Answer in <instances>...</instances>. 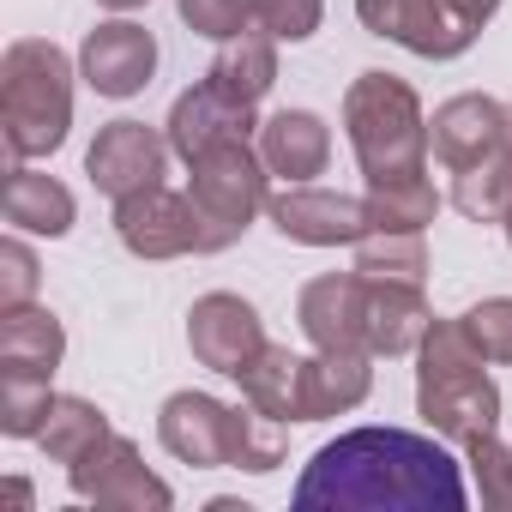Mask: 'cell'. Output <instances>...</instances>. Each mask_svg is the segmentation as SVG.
I'll return each mask as SVG.
<instances>
[{
    "label": "cell",
    "instance_id": "obj_14",
    "mask_svg": "<svg viewBox=\"0 0 512 512\" xmlns=\"http://www.w3.org/2000/svg\"><path fill=\"white\" fill-rule=\"evenodd\" d=\"M500 145H506V103H494V97H476V91H470V97H452V103H440L434 121H428V151H434L452 175L488 163Z\"/></svg>",
    "mask_w": 512,
    "mask_h": 512
},
{
    "label": "cell",
    "instance_id": "obj_27",
    "mask_svg": "<svg viewBox=\"0 0 512 512\" xmlns=\"http://www.w3.org/2000/svg\"><path fill=\"white\" fill-rule=\"evenodd\" d=\"M452 205L464 217H476V223H500L512 211V145H500L488 163L464 169L458 187H452Z\"/></svg>",
    "mask_w": 512,
    "mask_h": 512
},
{
    "label": "cell",
    "instance_id": "obj_35",
    "mask_svg": "<svg viewBox=\"0 0 512 512\" xmlns=\"http://www.w3.org/2000/svg\"><path fill=\"white\" fill-rule=\"evenodd\" d=\"M97 7H109V13H133V7H145V0H97Z\"/></svg>",
    "mask_w": 512,
    "mask_h": 512
},
{
    "label": "cell",
    "instance_id": "obj_30",
    "mask_svg": "<svg viewBox=\"0 0 512 512\" xmlns=\"http://www.w3.org/2000/svg\"><path fill=\"white\" fill-rule=\"evenodd\" d=\"M458 320H464L470 344H476L488 362H512V296H488V302H476V308L458 314Z\"/></svg>",
    "mask_w": 512,
    "mask_h": 512
},
{
    "label": "cell",
    "instance_id": "obj_6",
    "mask_svg": "<svg viewBox=\"0 0 512 512\" xmlns=\"http://www.w3.org/2000/svg\"><path fill=\"white\" fill-rule=\"evenodd\" d=\"M187 169H193V205L205 211V229H211V253H223L229 241H241L247 223L272 205V193H266L272 169H266V157L253 151L247 139L211 145Z\"/></svg>",
    "mask_w": 512,
    "mask_h": 512
},
{
    "label": "cell",
    "instance_id": "obj_9",
    "mask_svg": "<svg viewBox=\"0 0 512 512\" xmlns=\"http://www.w3.org/2000/svg\"><path fill=\"white\" fill-rule=\"evenodd\" d=\"M67 482H73V494L79 500H97V506H121V512H163L175 494H169V482L163 476H151L145 470V458H139V446L133 440H121V434H109V440H97L79 464H67Z\"/></svg>",
    "mask_w": 512,
    "mask_h": 512
},
{
    "label": "cell",
    "instance_id": "obj_34",
    "mask_svg": "<svg viewBox=\"0 0 512 512\" xmlns=\"http://www.w3.org/2000/svg\"><path fill=\"white\" fill-rule=\"evenodd\" d=\"M446 7H452V13H458V19H470V25H476V31H482V25H488V19H494V7H500V0H446Z\"/></svg>",
    "mask_w": 512,
    "mask_h": 512
},
{
    "label": "cell",
    "instance_id": "obj_1",
    "mask_svg": "<svg viewBox=\"0 0 512 512\" xmlns=\"http://www.w3.org/2000/svg\"><path fill=\"white\" fill-rule=\"evenodd\" d=\"M296 506L356 512H464V476L446 446L404 428H350L314 452L296 482Z\"/></svg>",
    "mask_w": 512,
    "mask_h": 512
},
{
    "label": "cell",
    "instance_id": "obj_13",
    "mask_svg": "<svg viewBox=\"0 0 512 512\" xmlns=\"http://www.w3.org/2000/svg\"><path fill=\"white\" fill-rule=\"evenodd\" d=\"M266 211H272L278 235L302 241V247H356L368 235V205L350 193H326V187H290Z\"/></svg>",
    "mask_w": 512,
    "mask_h": 512
},
{
    "label": "cell",
    "instance_id": "obj_26",
    "mask_svg": "<svg viewBox=\"0 0 512 512\" xmlns=\"http://www.w3.org/2000/svg\"><path fill=\"white\" fill-rule=\"evenodd\" d=\"M115 428H109V416L91 404V398H61L55 392V404H49V422H43V434H37V446L55 458V464H79L97 440H109Z\"/></svg>",
    "mask_w": 512,
    "mask_h": 512
},
{
    "label": "cell",
    "instance_id": "obj_21",
    "mask_svg": "<svg viewBox=\"0 0 512 512\" xmlns=\"http://www.w3.org/2000/svg\"><path fill=\"white\" fill-rule=\"evenodd\" d=\"M0 211H7V223H13V229H31V235H67L79 205H73V193H67L55 175L13 163L7 193H0Z\"/></svg>",
    "mask_w": 512,
    "mask_h": 512
},
{
    "label": "cell",
    "instance_id": "obj_12",
    "mask_svg": "<svg viewBox=\"0 0 512 512\" xmlns=\"http://www.w3.org/2000/svg\"><path fill=\"white\" fill-rule=\"evenodd\" d=\"M79 73H85V85L97 97H115V103L139 97L151 85V73H157V37L145 25H127V19L97 25L85 37V49H79Z\"/></svg>",
    "mask_w": 512,
    "mask_h": 512
},
{
    "label": "cell",
    "instance_id": "obj_18",
    "mask_svg": "<svg viewBox=\"0 0 512 512\" xmlns=\"http://www.w3.org/2000/svg\"><path fill=\"white\" fill-rule=\"evenodd\" d=\"M260 157H266L272 175H284V181H308V175L326 169V157H332V133H326V121L308 115V109H278L272 121H260Z\"/></svg>",
    "mask_w": 512,
    "mask_h": 512
},
{
    "label": "cell",
    "instance_id": "obj_31",
    "mask_svg": "<svg viewBox=\"0 0 512 512\" xmlns=\"http://www.w3.org/2000/svg\"><path fill=\"white\" fill-rule=\"evenodd\" d=\"M320 0H253V25L272 31L278 43H308L320 31Z\"/></svg>",
    "mask_w": 512,
    "mask_h": 512
},
{
    "label": "cell",
    "instance_id": "obj_17",
    "mask_svg": "<svg viewBox=\"0 0 512 512\" xmlns=\"http://www.w3.org/2000/svg\"><path fill=\"white\" fill-rule=\"evenodd\" d=\"M67 356V332L49 308H0V374H25V380H55Z\"/></svg>",
    "mask_w": 512,
    "mask_h": 512
},
{
    "label": "cell",
    "instance_id": "obj_15",
    "mask_svg": "<svg viewBox=\"0 0 512 512\" xmlns=\"http://www.w3.org/2000/svg\"><path fill=\"white\" fill-rule=\"evenodd\" d=\"M296 320L314 338V350H368V278L362 272L314 278L296 302Z\"/></svg>",
    "mask_w": 512,
    "mask_h": 512
},
{
    "label": "cell",
    "instance_id": "obj_36",
    "mask_svg": "<svg viewBox=\"0 0 512 512\" xmlns=\"http://www.w3.org/2000/svg\"><path fill=\"white\" fill-rule=\"evenodd\" d=\"M506 145H512V103H506Z\"/></svg>",
    "mask_w": 512,
    "mask_h": 512
},
{
    "label": "cell",
    "instance_id": "obj_22",
    "mask_svg": "<svg viewBox=\"0 0 512 512\" xmlns=\"http://www.w3.org/2000/svg\"><path fill=\"white\" fill-rule=\"evenodd\" d=\"M217 91H229L235 103H260L272 85H278V37L272 31H241L217 49L211 73H205Z\"/></svg>",
    "mask_w": 512,
    "mask_h": 512
},
{
    "label": "cell",
    "instance_id": "obj_5",
    "mask_svg": "<svg viewBox=\"0 0 512 512\" xmlns=\"http://www.w3.org/2000/svg\"><path fill=\"white\" fill-rule=\"evenodd\" d=\"M344 133L368 181L428 175V115L422 97L392 73H362L344 91Z\"/></svg>",
    "mask_w": 512,
    "mask_h": 512
},
{
    "label": "cell",
    "instance_id": "obj_19",
    "mask_svg": "<svg viewBox=\"0 0 512 512\" xmlns=\"http://www.w3.org/2000/svg\"><path fill=\"white\" fill-rule=\"evenodd\" d=\"M434 314L422 302V284H368V356H410L422 350Z\"/></svg>",
    "mask_w": 512,
    "mask_h": 512
},
{
    "label": "cell",
    "instance_id": "obj_32",
    "mask_svg": "<svg viewBox=\"0 0 512 512\" xmlns=\"http://www.w3.org/2000/svg\"><path fill=\"white\" fill-rule=\"evenodd\" d=\"M175 7L199 37H217V43L253 31V0H175Z\"/></svg>",
    "mask_w": 512,
    "mask_h": 512
},
{
    "label": "cell",
    "instance_id": "obj_20",
    "mask_svg": "<svg viewBox=\"0 0 512 512\" xmlns=\"http://www.w3.org/2000/svg\"><path fill=\"white\" fill-rule=\"evenodd\" d=\"M241 398L272 422H308V356L266 344L260 362L241 374Z\"/></svg>",
    "mask_w": 512,
    "mask_h": 512
},
{
    "label": "cell",
    "instance_id": "obj_28",
    "mask_svg": "<svg viewBox=\"0 0 512 512\" xmlns=\"http://www.w3.org/2000/svg\"><path fill=\"white\" fill-rule=\"evenodd\" d=\"M49 380H25V374H0V434L13 440H37L43 422H49Z\"/></svg>",
    "mask_w": 512,
    "mask_h": 512
},
{
    "label": "cell",
    "instance_id": "obj_8",
    "mask_svg": "<svg viewBox=\"0 0 512 512\" xmlns=\"http://www.w3.org/2000/svg\"><path fill=\"white\" fill-rule=\"evenodd\" d=\"M187 344H193L199 368L241 380L253 362H260V350H266V326H260V314H253V302H241L229 290H211L187 314Z\"/></svg>",
    "mask_w": 512,
    "mask_h": 512
},
{
    "label": "cell",
    "instance_id": "obj_3",
    "mask_svg": "<svg viewBox=\"0 0 512 512\" xmlns=\"http://www.w3.org/2000/svg\"><path fill=\"white\" fill-rule=\"evenodd\" d=\"M416 368V416L440 440H476L500 422V386L488 380V356L470 344L464 320H434Z\"/></svg>",
    "mask_w": 512,
    "mask_h": 512
},
{
    "label": "cell",
    "instance_id": "obj_10",
    "mask_svg": "<svg viewBox=\"0 0 512 512\" xmlns=\"http://www.w3.org/2000/svg\"><path fill=\"white\" fill-rule=\"evenodd\" d=\"M356 19L422 61H452L476 43V25L458 19L446 0H356Z\"/></svg>",
    "mask_w": 512,
    "mask_h": 512
},
{
    "label": "cell",
    "instance_id": "obj_29",
    "mask_svg": "<svg viewBox=\"0 0 512 512\" xmlns=\"http://www.w3.org/2000/svg\"><path fill=\"white\" fill-rule=\"evenodd\" d=\"M464 464H470V476H476L482 506L512 512V446H506V440H494V428H488V434H476V440H464Z\"/></svg>",
    "mask_w": 512,
    "mask_h": 512
},
{
    "label": "cell",
    "instance_id": "obj_33",
    "mask_svg": "<svg viewBox=\"0 0 512 512\" xmlns=\"http://www.w3.org/2000/svg\"><path fill=\"white\" fill-rule=\"evenodd\" d=\"M37 302V253L25 241H0V308Z\"/></svg>",
    "mask_w": 512,
    "mask_h": 512
},
{
    "label": "cell",
    "instance_id": "obj_25",
    "mask_svg": "<svg viewBox=\"0 0 512 512\" xmlns=\"http://www.w3.org/2000/svg\"><path fill=\"white\" fill-rule=\"evenodd\" d=\"M362 205H368V229H428L440 193L428 175H392V181H368Z\"/></svg>",
    "mask_w": 512,
    "mask_h": 512
},
{
    "label": "cell",
    "instance_id": "obj_16",
    "mask_svg": "<svg viewBox=\"0 0 512 512\" xmlns=\"http://www.w3.org/2000/svg\"><path fill=\"white\" fill-rule=\"evenodd\" d=\"M247 133H260L253 127V103H235L229 91H217L211 79L205 85H193V91H181L175 97V109H169V151L175 157H205L211 145H229V139H247Z\"/></svg>",
    "mask_w": 512,
    "mask_h": 512
},
{
    "label": "cell",
    "instance_id": "obj_24",
    "mask_svg": "<svg viewBox=\"0 0 512 512\" xmlns=\"http://www.w3.org/2000/svg\"><path fill=\"white\" fill-rule=\"evenodd\" d=\"M356 272L368 284H422V272H428L422 229H368L356 241Z\"/></svg>",
    "mask_w": 512,
    "mask_h": 512
},
{
    "label": "cell",
    "instance_id": "obj_37",
    "mask_svg": "<svg viewBox=\"0 0 512 512\" xmlns=\"http://www.w3.org/2000/svg\"><path fill=\"white\" fill-rule=\"evenodd\" d=\"M500 223H506V241H512V211H506V217H500Z\"/></svg>",
    "mask_w": 512,
    "mask_h": 512
},
{
    "label": "cell",
    "instance_id": "obj_4",
    "mask_svg": "<svg viewBox=\"0 0 512 512\" xmlns=\"http://www.w3.org/2000/svg\"><path fill=\"white\" fill-rule=\"evenodd\" d=\"M0 127H7L13 163L61 151L73 127V67L55 43L25 37L0 55Z\"/></svg>",
    "mask_w": 512,
    "mask_h": 512
},
{
    "label": "cell",
    "instance_id": "obj_2",
    "mask_svg": "<svg viewBox=\"0 0 512 512\" xmlns=\"http://www.w3.org/2000/svg\"><path fill=\"white\" fill-rule=\"evenodd\" d=\"M284 422L260 416V410H235L211 392H175L157 416V440L193 464V470H253V476H266L284 464Z\"/></svg>",
    "mask_w": 512,
    "mask_h": 512
},
{
    "label": "cell",
    "instance_id": "obj_7",
    "mask_svg": "<svg viewBox=\"0 0 512 512\" xmlns=\"http://www.w3.org/2000/svg\"><path fill=\"white\" fill-rule=\"evenodd\" d=\"M115 235L139 260H175V253H211V229L205 211L193 205V193H169V187H145L115 199Z\"/></svg>",
    "mask_w": 512,
    "mask_h": 512
},
{
    "label": "cell",
    "instance_id": "obj_11",
    "mask_svg": "<svg viewBox=\"0 0 512 512\" xmlns=\"http://www.w3.org/2000/svg\"><path fill=\"white\" fill-rule=\"evenodd\" d=\"M163 163H169V139H157V127H145V121H109L97 133V145L85 151V175L109 199L163 187Z\"/></svg>",
    "mask_w": 512,
    "mask_h": 512
},
{
    "label": "cell",
    "instance_id": "obj_23",
    "mask_svg": "<svg viewBox=\"0 0 512 512\" xmlns=\"http://www.w3.org/2000/svg\"><path fill=\"white\" fill-rule=\"evenodd\" d=\"M368 386H374L368 350H320V356H308V422L356 410L368 398Z\"/></svg>",
    "mask_w": 512,
    "mask_h": 512
}]
</instances>
